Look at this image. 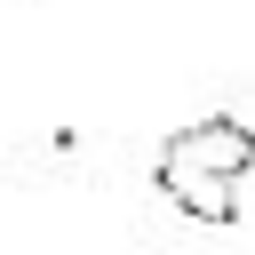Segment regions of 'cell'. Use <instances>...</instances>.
Wrapping results in <instances>:
<instances>
[{
  "label": "cell",
  "mask_w": 255,
  "mask_h": 255,
  "mask_svg": "<svg viewBox=\"0 0 255 255\" xmlns=\"http://www.w3.org/2000/svg\"><path fill=\"white\" fill-rule=\"evenodd\" d=\"M159 159L167 167H191V175H215V183H247L255 175V128L231 120V112H207V120L175 128L159 143Z\"/></svg>",
  "instance_id": "6da1fadb"
},
{
  "label": "cell",
  "mask_w": 255,
  "mask_h": 255,
  "mask_svg": "<svg viewBox=\"0 0 255 255\" xmlns=\"http://www.w3.org/2000/svg\"><path fill=\"white\" fill-rule=\"evenodd\" d=\"M151 183L167 191V207L175 215H191V223H239V183H215V175H191V167H151Z\"/></svg>",
  "instance_id": "7a4b0ae2"
}]
</instances>
